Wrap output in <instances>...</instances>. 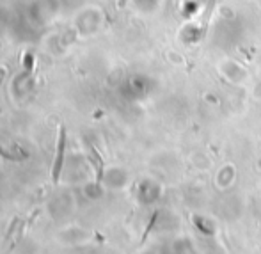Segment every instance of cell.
Returning a JSON list of instances; mask_svg holds the SVG:
<instances>
[{
	"instance_id": "1",
	"label": "cell",
	"mask_w": 261,
	"mask_h": 254,
	"mask_svg": "<svg viewBox=\"0 0 261 254\" xmlns=\"http://www.w3.org/2000/svg\"><path fill=\"white\" fill-rule=\"evenodd\" d=\"M64 153H66V128L64 125L59 126V141H57V155L53 160V167H52V181L59 183L61 178L62 166H64Z\"/></svg>"
}]
</instances>
